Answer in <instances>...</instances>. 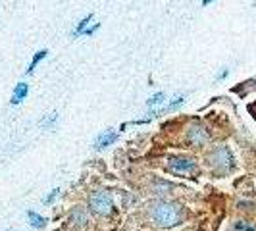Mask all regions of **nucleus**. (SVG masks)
I'll list each match as a JSON object with an SVG mask.
<instances>
[{
    "label": "nucleus",
    "mask_w": 256,
    "mask_h": 231,
    "mask_svg": "<svg viewBox=\"0 0 256 231\" xmlns=\"http://www.w3.org/2000/svg\"><path fill=\"white\" fill-rule=\"evenodd\" d=\"M150 218L158 228H174L183 222L185 212L178 202L172 200H158L150 208Z\"/></svg>",
    "instance_id": "obj_1"
},
{
    "label": "nucleus",
    "mask_w": 256,
    "mask_h": 231,
    "mask_svg": "<svg viewBox=\"0 0 256 231\" xmlns=\"http://www.w3.org/2000/svg\"><path fill=\"white\" fill-rule=\"evenodd\" d=\"M210 166L220 174H226L233 168V156H231L228 146H218L210 154Z\"/></svg>",
    "instance_id": "obj_2"
},
{
    "label": "nucleus",
    "mask_w": 256,
    "mask_h": 231,
    "mask_svg": "<svg viewBox=\"0 0 256 231\" xmlns=\"http://www.w3.org/2000/svg\"><path fill=\"white\" fill-rule=\"evenodd\" d=\"M89 206L92 208V212L100 214V216H108L112 214V208H114V200L108 192H92L89 196Z\"/></svg>",
    "instance_id": "obj_3"
},
{
    "label": "nucleus",
    "mask_w": 256,
    "mask_h": 231,
    "mask_svg": "<svg viewBox=\"0 0 256 231\" xmlns=\"http://www.w3.org/2000/svg\"><path fill=\"white\" fill-rule=\"evenodd\" d=\"M168 170L172 174H178V176H187V174L196 172V162L192 158H187V156H170Z\"/></svg>",
    "instance_id": "obj_4"
},
{
    "label": "nucleus",
    "mask_w": 256,
    "mask_h": 231,
    "mask_svg": "<svg viewBox=\"0 0 256 231\" xmlns=\"http://www.w3.org/2000/svg\"><path fill=\"white\" fill-rule=\"evenodd\" d=\"M187 141H189V144H192V146H202V144L208 142V133H206L204 128L194 126V128H191L189 133H187Z\"/></svg>",
    "instance_id": "obj_5"
},
{
    "label": "nucleus",
    "mask_w": 256,
    "mask_h": 231,
    "mask_svg": "<svg viewBox=\"0 0 256 231\" xmlns=\"http://www.w3.org/2000/svg\"><path fill=\"white\" fill-rule=\"evenodd\" d=\"M116 139H118V131L108 129V131H104L102 135H98V137H96V141H94V148H96V150H102V148H106V146H110L112 142H116Z\"/></svg>",
    "instance_id": "obj_6"
},
{
    "label": "nucleus",
    "mask_w": 256,
    "mask_h": 231,
    "mask_svg": "<svg viewBox=\"0 0 256 231\" xmlns=\"http://www.w3.org/2000/svg\"><path fill=\"white\" fill-rule=\"evenodd\" d=\"M27 94H29V85H27V83H18V85H16V89H14L12 100H10V102L16 106V104L22 102Z\"/></svg>",
    "instance_id": "obj_7"
},
{
    "label": "nucleus",
    "mask_w": 256,
    "mask_h": 231,
    "mask_svg": "<svg viewBox=\"0 0 256 231\" xmlns=\"http://www.w3.org/2000/svg\"><path fill=\"white\" fill-rule=\"evenodd\" d=\"M185 102V94H180V96H176L172 102L168 104V106H164L162 110H158V112H154V116H160V114H168V112H174L178 106H181V104Z\"/></svg>",
    "instance_id": "obj_8"
},
{
    "label": "nucleus",
    "mask_w": 256,
    "mask_h": 231,
    "mask_svg": "<svg viewBox=\"0 0 256 231\" xmlns=\"http://www.w3.org/2000/svg\"><path fill=\"white\" fill-rule=\"evenodd\" d=\"M90 22H92V14H89V16H85V18H83V20H81V22L77 24V27L74 29V31H72V37H74V38H76V37H81V35L85 33V29L89 27Z\"/></svg>",
    "instance_id": "obj_9"
},
{
    "label": "nucleus",
    "mask_w": 256,
    "mask_h": 231,
    "mask_svg": "<svg viewBox=\"0 0 256 231\" xmlns=\"http://www.w3.org/2000/svg\"><path fill=\"white\" fill-rule=\"evenodd\" d=\"M27 220H29V224L33 226V228H37V230H40V228H44L46 226V220L42 218V216H38L37 212H27Z\"/></svg>",
    "instance_id": "obj_10"
},
{
    "label": "nucleus",
    "mask_w": 256,
    "mask_h": 231,
    "mask_svg": "<svg viewBox=\"0 0 256 231\" xmlns=\"http://www.w3.org/2000/svg\"><path fill=\"white\" fill-rule=\"evenodd\" d=\"M46 54H48V50H38L35 56H33V60H31V64H29V68L26 70V76H31L33 72H35V68L38 66V62L42 60V58H46Z\"/></svg>",
    "instance_id": "obj_11"
},
{
    "label": "nucleus",
    "mask_w": 256,
    "mask_h": 231,
    "mask_svg": "<svg viewBox=\"0 0 256 231\" xmlns=\"http://www.w3.org/2000/svg\"><path fill=\"white\" fill-rule=\"evenodd\" d=\"M230 231H256V226L250 222H235Z\"/></svg>",
    "instance_id": "obj_12"
},
{
    "label": "nucleus",
    "mask_w": 256,
    "mask_h": 231,
    "mask_svg": "<svg viewBox=\"0 0 256 231\" xmlns=\"http://www.w3.org/2000/svg\"><path fill=\"white\" fill-rule=\"evenodd\" d=\"M56 120H58V114H56V112H52V114H48L46 118H42V120H40V128H44V129L52 128Z\"/></svg>",
    "instance_id": "obj_13"
},
{
    "label": "nucleus",
    "mask_w": 256,
    "mask_h": 231,
    "mask_svg": "<svg viewBox=\"0 0 256 231\" xmlns=\"http://www.w3.org/2000/svg\"><path fill=\"white\" fill-rule=\"evenodd\" d=\"M164 98H166V94H164V92H156L154 96H150V98L146 100V106H148V108H150V106H158V104L164 102Z\"/></svg>",
    "instance_id": "obj_14"
},
{
    "label": "nucleus",
    "mask_w": 256,
    "mask_h": 231,
    "mask_svg": "<svg viewBox=\"0 0 256 231\" xmlns=\"http://www.w3.org/2000/svg\"><path fill=\"white\" fill-rule=\"evenodd\" d=\"M58 192H60V189H52V191H50V194H48V196H46V198H42V202H44V204H50L52 200H54V198H56V196H58Z\"/></svg>",
    "instance_id": "obj_15"
},
{
    "label": "nucleus",
    "mask_w": 256,
    "mask_h": 231,
    "mask_svg": "<svg viewBox=\"0 0 256 231\" xmlns=\"http://www.w3.org/2000/svg\"><path fill=\"white\" fill-rule=\"evenodd\" d=\"M98 29H100V24H94V26H92V27H87L83 35H85V37H90V35H92V33H96Z\"/></svg>",
    "instance_id": "obj_16"
},
{
    "label": "nucleus",
    "mask_w": 256,
    "mask_h": 231,
    "mask_svg": "<svg viewBox=\"0 0 256 231\" xmlns=\"http://www.w3.org/2000/svg\"><path fill=\"white\" fill-rule=\"evenodd\" d=\"M228 74H230V70H224L222 74L218 76V79H224V77H228Z\"/></svg>",
    "instance_id": "obj_17"
},
{
    "label": "nucleus",
    "mask_w": 256,
    "mask_h": 231,
    "mask_svg": "<svg viewBox=\"0 0 256 231\" xmlns=\"http://www.w3.org/2000/svg\"><path fill=\"white\" fill-rule=\"evenodd\" d=\"M210 2H214V0H202V4H204V6H208Z\"/></svg>",
    "instance_id": "obj_18"
}]
</instances>
